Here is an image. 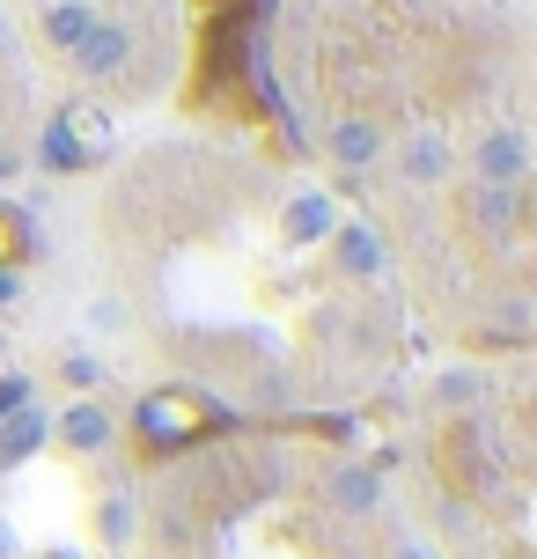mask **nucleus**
Masks as SVG:
<instances>
[{
  "instance_id": "obj_14",
  "label": "nucleus",
  "mask_w": 537,
  "mask_h": 559,
  "mask_svg": "<svg viewBox=\"0 0 537 559\" xmlns=\"http://www.w3.org/2000/svg\"><path fill=\"white\" fill-rule=\"evenodd\" d=\"M59 383H67V391H96V383H104V361H96L88 346H67V354H59Z\"/></svg>"
},
{
  "instance_id": "obj_1",
  "label": "nucleus",
  "mask_w": 537,
  "mask_h": 559,
  "mask_svg": "<svg viewBox=\"0 0 537 559\" xmlns=\"http://www.w3.org/2000/svg\"><path fill=\"white\" fill-rule=\"evenodd\" d=\"M472 177L493 185V192H523L530 185V140H523V126H493V133L472 140Z\"/></svg>"
},
{
  "instance_id": "obj_11",
  "label": "nucleus",
  "mask_w": 537,
  "mask_h": 559,
  "mask_svg": "<svg viewBox=\"0 0 537 559\" xmlns=\"http://www.w3.org/2000/svg\"><path fill=\"white\" fill-rule=\"evenodd\" d=\"M515 206H523V192H493V185H472V192H464V214H472V228H486V236H509Z\"/></svg>"
},
{
  "instance_id": "obj_20",
  "label": "nucleus",
  "mask_w": 537,
  "mask_h": 559,
  "mask_svg": "<svg viewBox=\"0 0 537 559\" xmlns=\"http://www.w3.org/2000/svg\"><path fill=\"white\" fill-rule=\"evenodd\" d=\"M8 552H15V537H8V531H0V559H8Z\"/></svg>"
},
{
  "instance_id": "obj_8",
  "label": "nucleus",
  "mask_w": 537,
  "mask_h": 559,
  "mask_svg": "<svg viewBox=\"0 0 537 559\" xmlns=\"http://www.w3.org/2000/svg\"><path fill=\"white\" fill-rule=\"evenodd\" d=\"M383 126L375 118H339L332 126V155H339V169H368V163H383Z\"/></svg>"
},
{
  "instance_id": "obj_15",
  "label": "nucleus",
  "mask_w": 537,
  "mask_h": 559,
  "mask_svg": "<svg viewBox=\"0 0 537 559\" xmlns=\"http://www.w3.org/2000/svg\"><path fill=\"white\" fill-rule=\"evenodd\" d=\"M37 155H45V169H82V140L67 133V118H59V126H45Z\"/></svg>"
},
{
  "instance_id": "obj_21",
  "label": "nucleus",
  "mask_w": 537,
  "mask_h": 559,
  "mask_svg": "<svg viewBox=\"0 0 537 559\" xmlns=\"http://www.w3.org/2000/svg\"><path fill=\"white\" fill-rule=\"evenodd\" d=\"M8 52H15V45H8V23H0V59H8Z\"/></svg>"
},
{
  "instance_id": "obj_12",
  "label": "nucleus",
  "mask_w": 537,
  "mask_h": 559,
  "mask_svg": "<svg viewBox=\"0 0 537 559\" xmlns=\"http://www.w3.org/2000/svg\"><path fill=\"white\" fill-rule=\"evenodd\" d=\"M133 523H141L133 493H126V486H111V493L96 501V537H104V545H126V537H133Z\"/></svg>"
},
{
  "instance_id": "obj_5",
  "label": "nucleus",
  "mask_w": 537,
  "mask_h": 559,
  "mask_svg": "<svg viewBox=\"0 0 537 559\" xmlns=\"http://www.w3.org/2000/svg\"><path fill=\"white\" fill-rule=\"evenodd\" d=\"M104 23V0H45V8H37V29H45V45H52V52H82V37L88 29Z\"/></svg>"
},
{
  "instance_id": "obj_13",
  "label": "nucleus",
  "mask_w": 537,
  "mask_h": 559,
  "mask_svg": "<svg viewBox=\"0 0 537 559\" xmlns=\"http://www.w3.org/2000/svg\"><path fill=\"white\" fill-rule=\"evenodd\" d=\"M486 397V368H442L434 376V405H479Z\"/></svg>"
},
{
  "instance_id": "obj_16",
  "label": "nucleus",
  "mask_w": 537,
  "mask_h": 559,
  "mask_svg": "<svg viewBox=\"0 0 537 559\" xmlns=\"http://www.w3.org/2000/svg\"><path fill=\"white\" fill-rule=\"evenodd\" d=\"M29 397H37V383H29V376H0V419L29 413Z\"/></svg>"
},
{
  "instance_id": "obj_2",
  "label": "nucleus",
  "mask_w": 537,
  "mask_h": 559,
  "mask_svg": "<svg viewBox=\"0 0 537 559\" xmlns=\"http://www.w3.org/2000/svg\"><path fill=\"white\" fill-rule=\"evenodd\" d=\"M126 59H133V23H126V15H104V23L82 37L74 74H82V82H118V74H126Z\"/></svg>"
},
{
  "instance_id": "obj_22",
  "label": "nucleus",
  "mask_w": 537,
  "mask_h": 559,
  "mask_svg": "<svg viewBox=\"0 0 537 559\" xmlns=\"http://www.w3.org/2000/svg\"><path fill=\"white\" fill-rule=\"evenodd\" d=\"M45 559H74V552H45Z\"/></svg>"
},
{
  "instance_id": "obj_3",
  "label": "nucleus",
  "mask_w": 537,
  "mask_h": 559,
  "mask_svg": "<svg viewBox=\"0 0 537 559\" xmlns=\"http://www.w3.org/2000/svg\"><path fill=\"white\" fill-rule=\"evenodd\" d=\"M52 442L67 449V456H104V449L118 442V419L104 413L96 397H74V405L52 419Z\"/></svg>"
},
{
  "instance_id": "obj_18",
  "label": "nucleus",
  "mask_w": 537,
  "mask_h": 559,
  "mask_svg": "<svg viewBox=\"0 0 537 559\" xmlns=\"http://www.w3.org/2000/svg\"><path fill=\"white\" fill-rule=\"evenodd\" d=\"M8 302H23V273H15V265H0V309Z\"/></svg>"
},
{
  "instance_id": "obj_4",
  "label": "nucleus",
  "mask_w": 537,
  "mask_h": 559,
  "mask_svg": "<svg viewBox=\"0 0 537 559\" xmlns=\"http://www.w3.org/2000/svg\"><path fill=\"white\" fill-rule=\"evenodd\" d=\"M324 243H332V265H339L346 280H383V265H391L383 236H375L368 222H339L332 236H324Z\"/></svg>"
},
{
  "instance_id": "obj_17",
  "label": "nucleus",
  "mask_w": 537,
  "mask_h": 559,
  "mask_svg": "<svg viewBox=\"0 0 537 559\" xmlns=\"http://www.w3.org/2000/svg\"><path fill=\"white\" fill-rule=\"evenodd\" d=\"M15 169H23V147H15V140H0V185H15Z\"/></svg>"
},
{
  "instance_id": "obj_7",
  "label": "nucleus",
  "mask_w": 537,
  "mask_h": 559,
  "mask_svg": "<svg viewBox=\"0 0 537 559\" xmlns=\"http://www.w3.org/2000/svg\"><path fill=\"white\" fill-rule=\"evenodd\" d=\"M45 442H52V419L37 413V405H29V413H15V419H0V472L29 464V456H37Z\"/></svg>"
},
{
  "instance_id": "obj_10",
  "label": "nucleus",
  "mask_w": 537,
  "mask_h": 559,
  "mask_svg": "<svg viewBox=\"0 0 537 559\" xmlns=\"http://www.w3.org/2000/svg\"><path fill=\"white\" fill-rule=\"evenodd\" d=\"M332 508H339V515H375V508H383V478L368 472V464L332 472Z\"/></svg>"
},
{
  "instance_id": "obj_6",
  "label": "nucleus",
  "mask_w": 537,
  "mask_h": 559,
  "mask_svg": "<svg viewBox=\"0 0 537 559\" xmlns=\"http://www.w3.org/2000/svg\"><path fill=\"white\" fill-rule=\"evenodd\" d=\"M397 169H405L413 185H450L456 155H450V140H442V133H413L405 147H397Z\"/></svg>"
},
{
  "instance_id": "obj_19",
  "label": "nucleus",
  "mask_w": 537,
  "mask_h": 559,
  "mask_svg": "<svg viewBox=\"0 0 537 559\" xmlns=\"http://www.w3.org/2000/svg\"><path fill=\"white\" fill-rule=\"evenodd\" d=\"M391 559H427V552L413 545V537H397V545H391Z\"/></svg>"
},
{
  "instance_id": "obj_9",
  "label": "nucleus",
  "mask_w": 537,
  "mask_h": 559,
  "mask_svg": "<svg viewBox=\"0 0 537 559\" xmlns=\"http://www.w3.org/2000/svg\"><path fill=\"white\" fill-rule=\"evenodd\" d=\"M281 228H287V243H324V236L339 228V206H332L324 192H302V199H287Z\"/></svg>"
}]
</instances>
